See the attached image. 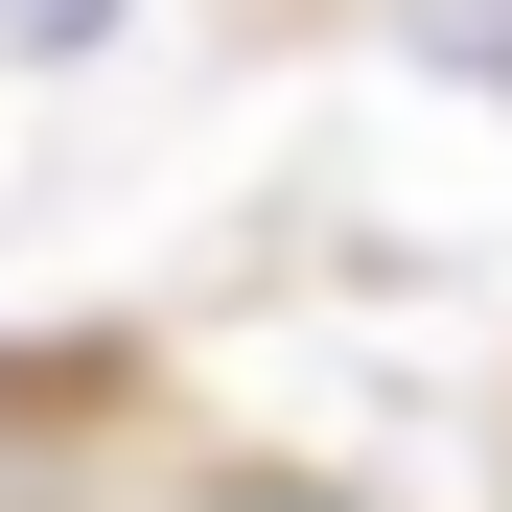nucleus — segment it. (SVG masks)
I'll return each mask as SVG.
<instances>
[{
  "label": "nucleus",
  "mask_w": 512,
  "mask_h": 512,
  "mask_svg": "<svg viewBox=\"0 0 512 512\" xmlns=\"http://www.w3.org/2000/svg\"><path fill=\"white\" fill-rule=\"evenodd\" d=\"M210 512H350V489H210Z\"/></svg>",
  "instance_id": "obj_2"
},
{
  "label": "nucleus",
  "mask_w": 512,
  "mask_h": 512,
  "mask_svg": "<svg viewBox=\"0 0 512 512\" xmlns=\"http://www.w3.org/2000/svg\"><path fill=\"white\" fill-rule=\"evenodd\" d=\"M117 24V0H0V47H94Z\"/></svg>",
  "instance_id": "obj_1"
}]
</instances>
